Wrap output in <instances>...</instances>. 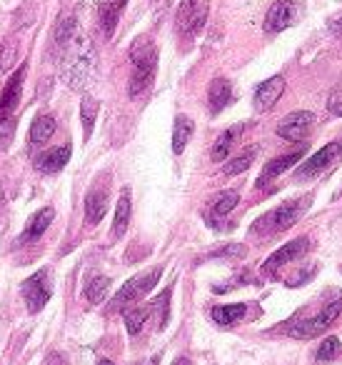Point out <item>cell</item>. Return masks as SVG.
Masks as SVG:
<instances>
[{
	"label": "cell",
	"mask_w": 342,
	"mask_h": 365,
	"mask_svg": "<svg viewBox=\"0 0 342 365\" xmlns=\"http://www.w3.org/2000/svg\"><path fill=\"white\" fill-rule=\"evenodd\" d=\"M133 76H130V98H137L140 93L150 88L155 70H158V50L150 38H137L130 48Z\"/></svg>",
	"instance_id": "1"
},
{
	"label": "cell",
	"mask_w": 342,
	"mask_h": 365,
	"mask_svg": "<svg viewBox=\"0 0 342 365\" xmlns=\"http://www.w3.org/2000/svg\"><path fill=\"white\" fill-rule=\"evenodd\" d=\"M340 310H342V296L337 293V298H332V300H330V303L325 305V308H322L317 316L305 318V320H297V323L290 325L288 335L297 338V340H310V338L322 335V333H325L330 325H332V320L340 316Z\"/></svg>",
	"instance_id": "2"
},
{
	"label": "cell",
	"mask_w": 342,
	"mask_h": 365,
	"mask_svg": "<svg viewBox=\"0 0 342 365\" xmlns=\"http://www.w3.org/2000/svg\"><path fill=\"white\" fill-rule=\"evenodd\" d=\"M308 206H310V195H305L300 200H290V203L280 206L273 213L262 215L253 230L255 233H282V230H288V228H293L297 223V218L308 210Z\"/></svg>",
	"instance_id": "3"
},
{
	"label": "cell",
	"mask_w": 342,
	"mask_h": 365,
	"mask_svg": "<svg viewBox=\"0 0 342 365\" xmlns=\"http://www.w3.org/2000/svg\"><path fill=\"white\" fill-rule=\"evenodd\" d=\"M160 276H163V268H152V270H148V273H143V276H135L133 280H128L123 288L117 290V296L113 298L110 310H125L130 303L140 300L148 290L155 288V283L160 280Z\"/></svg>",
	"instance_id": "4"
},
{
	"label": "cell",
	"mask_w": 342,
	"mask_h": 365,
	"mask_svg": "<svg viewBox=\"0 0 342 365\" xmlns=\"http://www.w3.org/2000/svg\"><path fill=\"white\" fill-rule=\"evenodd\" d=\"M50 296H53V276H50V270H38L23 283V298H25L30 313H41L50 300Z\"/></svg>",
	"instance_id": "5"
},
{
	"label": "cell",
	"mask_w": 342,
	"mask_h": 365,
	"mask_svg": "<svg viewBox=\"0 0 342 365\" xmlns=\"http://www.w3.org/2000/svg\"><path fill=\"white\" fill-rule=\"evenodd\" d=\"M207 10H210V0H183L178 8V30L183 35H195L203 30L207 21Z\"/></svg>",
	"instance_id": "6"
},
{
	"label": "cell",
	"mask_w": 342,
	"mask_h": 365,
	"mask_svg": "<svg viewBox=\"0 0 342 365\" xmlns=\"http://www.w3.org/2000/svg\"><path fill=\"white\" fill-rule=\"evenodd\" d=\"M342 155V143H328V145H322L320 151L312 155L310 160H305L300 166V170L295 173V178H315V175H320L322 170H328L332 163H337V158Z\"/></svg>",
	"instance_id": "7"
},
{
	"label": "cell",
	"mask_w": 342,
	"mask_h": 365,
	"mask_svg": "<svg viewBox=\"0 0 342 365\" xmlns=\"http://www.w3.org/2000/svg\"><path fill=\"white\" fill-rule=\"evenodd\" d=\"M312 125H315V115L310 111L290 113V115L282 118V123L277 125V135L285 140H293V143H300V140H305V135L312 131Z\"/></svg>",
	"instance_id": "8"
},
{
	"label": "cell",
	"mask_w": 342,
	"mask_h": 365,
	"mask_svg": "<svg viewBox=\"0 0 342 365\" xmlns=\"http://www.w3.org/2000/svg\"><path fill=\"white\" fill-rule=\"evenodd\" d=\"M295 18H297V5L293 0H275L265 15V30L267 33H280V30L293 25Z\"/></svg>",
	"instance_id": "9"
},
{
	"label": "cell",
	"mask_w": 342,
	"mask_h": 365,
	"mask_svg": "<svg viewBox=\"0 0 342 365\" xmlns=\"http://www.w3.org/2000/svg\"><path fill=\"white\" fill-rule=\"evenodd\" d=\"M23 80H25V65H21V68L15 70L13 78L5 83V90L0 93V123H5L8 118H10V113L21 103Z\"/></svg>",
	"instance_id": "10"
},
{
	"label": "cell",
	"mask_w": 342,
	"mask_h": 365,
	"mask_svg": "<svg viewBox=\"0 0 342 365\" xmlns=\"http://www.w3.org/2000/svg\"><path fill=\"white\" fill-rule=\"evenodd\" d=\"M308 248H310L308 238H297V241L285 243L280 250H275V253L267 258L265 268L262 270H265V273H273V270H277V268H282V265H288V263L297 261L302 253H308Z\"/></svg>",
	"instance_id": "11"
},
{
	"label": "cell",
	"mask_w": 342,
	"mask_h": 365,
	"mask_svg": "<svg viewBox=\"0 0 342 365\" xmlns=\"http://www.w3.org/2000/svg\"><path fill=\"white\" fill-rule=\"evenodd\" d=\"M282 90H285V78L282 76H275L270 80H265L260 88L255 90V108L258 111H270L280 100Z\"/></svg>",
	"instance_id": "12"
},
{
	"label": "cell",
	"mask_w": 342,
	"mask_h": 365,
	"mask_svg": "<svg viewBox=\"0 0 342 365\" xmlns=\"http://www.w3.org/2000/svg\"><path fill=\"white\" fill-rule=\"evenodd\" d=\"M305 151H308V143H300L297 148H295V151H290L288 155H280V158L270 160V163L265 166V170H262V175H260V186H262V183H267L270 178H275V175H280V173L290 170L295 163H300L302 155H305Z\"/></svg>",
	"instance_id": "13"
},
{
	"label": "cell",
	"mask_w": 342,
	"mask_h": 365,
	"mask_svg": "<svg viewBox=\"0 0 342 365\" xmlns=\"http://www.w3.org/2000/svg\"><path fill=\"white\" fill-rule=\"evenodd\" d=\"M53 218H55V210L53 208H41L38 213L30 218V221L25 223V230L21 233V238H18V243L21 245H25V243H33V241H38L45 230H48V225L53 223Z\"/></svg>",
	"instance_id": "14"
},
{
	"label": "cell",
	"mask_w": 342,
	"mask_h": 365,
	"mask_svg": "<svg viewBox=\"0 0 342 365\" xmlns=\"http://www.w3.org/2000/svg\"><path fill=\"white\" fill-rule=\"evenodd\" d=\"M233 100V85L225 78H215L210 83V90H207V103H210V113L218 115L227 103Z\"/></svg>",
	"instance_id": "15"
},
{
	"label": "cell",
	"mask_w": 342,
	"mask_h": 365,
	"mask_svg": "<svg viewBox=\"0 0 342 365\" xmlns=\"http://www.w3.org/2000/svg\"><path fill=\"white\" fill-rule=\"evenodd\" d=\"M105 210H108V190L105 188H93L85 198V221L90 225L103 221Z\"/></svg>",
	"instance_id": "16"
},
{
	"label": "cell",
	"mask_w": 342,
	"mask_h": 365,
	"mask_svg": "<svg viewBox=\"0 0 342 365\" xmlns=\"http://www.w3.org/2000/svg\"><path fill=\"white\" fill-rule=\"evenodd\" d=\"M70 160V145H58L50 148L38 158V170L41 173H58L65 168V163Z\"/></svg>",
	"instance_id": "17"
},
{
	"label": "cell",
	"mask_w": 342,
	"mask_h": 365,
	"mask_svg": "<svg viewBox=\"0 0 342 365\" xmlns=\"http://www.w3.org/2000/svg\"><path fill=\"white\" fill-rule=\"evenodd\" d=\"M128 223H130V190L125 188L120 193L115 208V223H113V238H123L125 230H128Z\"/></svg>",
	"instance_id": "18"
},
{
	"label": "cell",
	"mask_w": 342,
	"mask_h": 365,
	"mask_svg": "<svg viewBox=\"0 0 342 365\" xmlns=\"http://www.w3.org/2000/svg\"><path fill=\"white\" fill-rule=\"evenodd\" d=\"M247 313V305L245 303H235V305H218V308L210 310L212 320L218 325H235L240 323Z\"/></svg>",
	"instance_id": "19"
},
{
	"label": "cell",
	"mask_w": 342,
	"mask_h": 365,
	"mask_svg": "<svg viewBox=\"0 0 342 365\" xmlns=\"http://www.w3.org/2000/svg\"><path fill=\"white\" fill-rule=\"evenodd\" d=\"M192 133H195V123H192L187 115H178L175 118V128H172V151L183 153L185 145H187V140L192 138Z\"/></svg>",
	"instance_id": "20"
},
{
	"label": "cell",
	"mask_w": 342,
	"mask_h": 365,
	"mask_svg": "<svg viewBox=\"0 0 342 365\" xmlns=\"http://www.w3.org/2000/svg\"><path fill=\"white\" fill-rule=\"evenodd\" d=\"M53 133H55V118L48 115V113H41V115L30 123V140H33L35 145L50 140Z\"/></svg>",
	"instance_id": "21"
},
{
	"label": "cell",
	"mask_w": 342,
	"mask_h": 365,
	"mask_svg": "<svg viewBox=\"0 0 342 365\" xmlns=\"http://www.w3.org/2000/svg\"><path fill=\"white\" fill-rule=\"evenodd\" d=\"M240 133H242V125H235V128H230V131H225L220 135L218 143L212 145V160L215 163H223L227 158V153L233 151V145L240 138Z\"/></svg>",
	"instance_id": "22"
},
{
	"label": "cell",
	"mask_w": 342,
	"mask_h": 365,
	"mask_svg": "<svg viewBox=\"0 0 342 365\" xmlns=\"http://www.w3.org/2000/svg\"><path fill=\"white\" fill-rule=\"evenodd\" d=\"M123 5H125V0H100V23H103L105 35H113L117 15H120Z\"/></svg>",
	"instance_id": "23"
},
{
	"label": "cell",
	"mask_w": 342,
	"mask_h": 365,
	"mask_svg": "<svg viewBox=\"0 0 342 365\" xmlns=\"http://www.w3.org/2000/svg\"><path fill=\"white\" fill-rule=\"evenodd\" d=\"M98 111H100V103H98L95 98L85 96L80 103V120H82V135L90 138L93 135V125H95V118Z\"/></svg>",
	"instance_id": "24"
},
{
	"label": "cell",
	"mask_w": 342,
	"mask_h": 365,
	"mask_svg": "<svg viewBox=\"0 0 342 365\" xmlns=\"http://www.w3.org/2000/svg\"><path fill=\"white\" fill-rule=\"evenodd\" d=\"M170 293L172 290H163L155 300H152L150 305H148V313H152L155 316V323H158V328L163 331L165 325H168V316H170Z\"/></svg>",
	"instance_id": "25"
},
{
	"label": "cell",
	"mask_w": 342,
	"mask_h": 365,
	"mask_svg": "<svg viewBox=\"0 0 342 365\" xmlns=\"http://www.w3.org/2000/svg\"><path fill=\"white\" fill-rule=\"evenodd\" d=\"M238 203H240L238 190H223V193H218V198L212 200V213L218 215V218L220 215H227Z\"/></svg>",
	"instance_id": "26"
},
{
	"label": "cell",
	"mask_w": 342,
	"mask_h": 365,
	"mask_svg": "<svg viewBox=\"0 0 342 365\" xmlns=\"http://www.w3.org/2000/svg\"><path fill=\"white\" fill-rule=\"evenodd\" d=\"M148 316H150L148 308H128L125 310L123 318H125V328H128V333H130V335H137V333L143 331L145 318Z\"/></svg>",
	"instance_id": "27"
},
{
	"label": "cell",
	"mask_w": 342,
	"mask_h": 365,
	"mask_svg": "<svg viewBox=\"0 0 342 365\" xmlns=\"http://www.w3.org/2000/svg\"><path fill=\"white\" fill-rule=\"evenodd\" d=\"M108 288H110V280L105 276L90 278V283L85 285V298H88L90 303H100L105 298V293H108Z\"/></svg>",
	"instance_id": "28"
},
{
	"label": "cell",
	"mask_w": 342,
	"mask_h": 365,
	"mask_svg": "<svg viewBox=\"0 0 342 365\" xmlns=\"http://www.w3.org/2000/svg\"><path fill=\"white\" fill-rule=\"evenodd\" d=\"M255 155H258V148H247L245 153H240L238 158H233L230 163L225 166V173L227 175H235V173H242V170H247V168L253 166V160H255Z\"/></svg>",
	"instance_id": "29"
},
{
	"label": "cell",
	"mask_w": 342,
	"mask_h": 365,
	"mask_svg": "<svg viewBox=\"0 0 342 365\" xmlns=\"http://www.w3.org/2000/svg\"><path fill=\"white\" fill-rule=\"evenodd\" d=\"M337 355H340V338H325L320 343V348H317L315 358L320 360V363H328V360H335Z\"/></svg>",
	"instance_id": "30"
},
{
	"label": "cell",
	"mask_w": 342,
	"mask_h": 365,
	"mask_svg": "<svg viewBox=\"0 0 342 365\" xmlns=\"http://www.w3.org/2000/svg\"><path fill=\"white\" fill-rule=\"evenodd\" d=\"M242 255H245V248L238 245V243H233V245H225V248L212 250L207 258H242Z\"/></svg>",
	"instance_id": "31"
},
{
	"label": "cell",
	"mask_w": 342,
	"mask_h": 365,
	"mask_svg": "<svg viewBox=\"0 0 342 365\" xmlns=\"http://www.w3.org/2000/svg\"><path fill=\"white\" fill-rule=\"evenodd\" d=\"M43 365H65V358H62L60 353H50L48 358H45V363Z\"/></svg>",
	"instance_id": "32"
},
{
	"label": "cell",
	"mask_w": 342,
	"mask_h": 365,
	"mask_svg": "<svg viewBox=\"0 0 342 365\" xmlns=\"http://www.w3.org/2000/svg\"><path fill=\"white\" fill-rule=\"evenodd\" d=\"M10 56H13V53H8V50H5V43H0V70H3V68L8 65Z\"/></svg>",
	"instance_id": "33"
},
{
	"label": "cell",
	"mask_w": 342,
	"mask_h": 365,
	"mask_svg": "<svg viewBox=\"0 0 342 365\" xmlns=\"http://www.w3.org/2000/svg\"><path fill=\"white\" fill-rule=\"evenodd\" d=\"M330 113H332V115H342V100L340 103H337V100H330Z\"/></svg>",
	"instance_id": "34"
},
{
	"label": "cell",
	"mask_w": 342,
	"mask_h": 365,
	"mask_svg": "<svg viewBox=\"0 0 342 365\" xmlns=\"http://www.w3.org/2000/svg\"><path fill=\"white\" fill-rule=\"evenodd\" d=\"M332 33H335L337 38H342V15H340V21H335V25H332Z\"/></svg>",
	"instance_id": "35"
},
{
	"label": "cell",
	"mask_w": 342,
	"mask_h": 365,
	"mask_svg": "<svg viewBox=\"0 0 342 365\" xmlns=\"http://www.w3.org/2000/svg\"><path fill=\"white\" fill-rule=\"evenodd\" d=\"M172 365H192V363H190V358H178Z\"/></svg>",
	"instance_id": "36"
},
{
	"label": "cell",
	"mask_w": 342,
	"mask_h": 365,
	"mask_svg": "<svg viewBox=\"0 0 342 365\" xmlns=\"http://www.w3.org/2000/svg\"><path fill=\"white\" fill-rule=\"evenodd\" d=\"M133 365H155V358H152V360H143V363H133Z\"/></svg>",
	"instance_id": "37"
},
{
	"label": "cell",
	"mask_w": 342,
	"mask_h": 365,
	"mask_svg": "<svg viewBox=\"0 0 342 365\" xmlns=\"http://www.w3.org/2000/svg\"><path fill=\"white\" fill-rule=\"evenodd\" d=\"M98 365H113V360H108V358H103V360H98Z\"/></svg>",
	"instance_id": "38"
}]
</instances>
